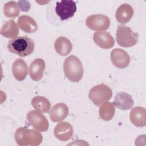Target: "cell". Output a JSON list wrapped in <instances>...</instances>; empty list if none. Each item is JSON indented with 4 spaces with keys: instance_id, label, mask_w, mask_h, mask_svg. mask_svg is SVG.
<instances>
[{
    "instance_id": "1",
    "label": "cell",
    "mask_w": 146,
    "mask_h": 146,
    "mask_svg": "<svg viewBox=\"0 0 146 146\" xmlns=\"http://www.w3.org/2000/svg\"><path fill=\"white\" fill-rule=\"evenodd\" d=\"M7 49L10 52L21 57H25L34 51V43L26 35L17 36L9 41Z\"/></svg>"
},
{
    "instance_id": "2",
    "label": "cell",
    "mask_w": 146,
    "mask_h": 146,
    "mask_svg": "<svg viewBox=\"0 0 146 146\" xmlns=\"http://www.w3.org/2000/svg\"><path fill=\"white\" fill-rule=\"evenodd\" d=\"M14 137L17 144L20 146H38L43 140V136L40 132L25 127L18 128L15 131Z\"/></svg>"
},
{
    "instance_id": "3",
    "label": "cell",
    "mask_w": 146,
    "mask_h": 146,
    "mask_svg": "<svg viewBox=\"0 0 146 146\" xmlns=\"http://www.w3.org/2000/svg\"><path fill=\"white\" fill-rule=\"evenodd\" d=\"M63 70L67 78L73 82H78L83 75V65L80 59L74 55H71L64 60Z\"/></svg>"
},
{
    "instance_id": "4",
    "label": "cell",
    "mask_w": 146,
    "mask_h": 146,
    "mask_svg": "<svg viewBox=\"0 0 146 146\" xmlns=\"http://www.w3.org/2000/svg\"><path fill=\"white\" fill-rule=\"evenodd\" d=\"M139 34L124 25L117 26L116 40L117 44L123 47H130L135 46L138 40Z\"/></svg>"
},
{
    "instance_id": "5",
    "label": "cell",
    "mask_w": 146,
    "mask_h": 146,
    "mask_svg": "<svg viewBox=\"0 0 146 146\" xmlns=\"http://www.w3.org/2000/svg\"><path fill=\"white\" fill-rule=\"evenodd\" d=\"M112 96L111 89L104 84H100L94 86L90 90L88 97L90 100L97 106L109 100Z\"/></svg>"
},
{
    "instance_id": "6",
    "label": "cell",
    "mask_w": 146,
    "mask_h": 146,
    "mask_svg": "<svg viewBox=\"0 0 146 146\" xmlns=\"http://www.w3.org/2000/svg\"><path fill=\"white\" fill-rule=\"evenodd\" d=\"M55 11L60 20H67L72 17L76 11V3L71 0H63L57 2Z\"/></svg>"
},
{
    "instance_id": "7",
    "label": "cell",
    "mask_w": 146,
    "mask_h": 146,
    "mask_svg": "<svg viewBox=\"0 0 146 146\" xmlns=\"http://www.w3.org/2000/svg\"><path fill=\"white\" fill-rule=\"evenodd\" d=\"M87 26L95 31L107 30L110 25V18L103 14H94L88 16L86 19Z\"/></svg>"
},
{
    "instance_id": "8",
    "label": "cell",
    "mask_w": 146,
    "mask_h": 146,
    "mask_svg": "<svg viewBox=\"0 0 146 146\" xmlns=\"http://www.w3.org/2000/svg\"><path fill=\"white\" fill-rule=\"evenodd\" d=\"M27 120L31 125L35 129L40 131H46L49 126L47 118L38 110H32L27 114Z\"/></svg>"
},
{
    "instance_id": "9",
    "label": "cell",
    "mask_w": 146,
    "mask_h": 146,
    "mask_svg": "<svg viewBox=\"0 0 146 146\" xmlns=\"http://www.w3.org/2000/svg\"><path fill=\"white\" fill-rule=\"evenodd\" d=\"M130 56L124 50L115 48L111 52V60L113 64L119 68L127 67L130 62Z\"/></svg>"
},
{
    "instance_id": "10",
    "label": "cell",
    "mask_w": 146,
    "mask_h": 146,
    "mask_svg": "<svg viewBox=\"0 0 146 146\" xmlns=\"http://www.w3.org/2000/svg\"><path fill=\"white\" fill-rule=\"evenodd\" d=\"M73 131V128L70 123L66 121H62L55 126L54 134L58 140L66 141L72 137Z\"/></svg>"
},
{
    "instance_id": "11",
    "label": "cell",
    "mask_w": 146,
    "mask_h": 146,
    "mask_svg": "<svg viewBox=\"0 0 146 146\" xmlns=\"http://www.w3.org/2000/svg\"><path fill=\"white\" fill-rule=\"evenodd\" d=\"M93 39L99 47L104 49L111 48L115 44L113 38L107 31L95 32L93 35Z\"/></svg>"
},
{
    "instance_id": "12",
    "label": "cell",
    "mask_w": 146,
    "mask_h": 146,
    "mask_svg": "<svg viewBox=\"0 0 146 146\" xmlns=\"http://www.w3.org/2000/svg\"><path fill=\"white\" fill-rule=\"evenodd\" d=\"M113 104L120 110H128L133 107L134 102L131 95L124 92H120L116 94Z\"/></svg>"
},
{
    "instance_id": "13",
    "label": "cell",
    "mask_w": 146,
    "mask_h": 146,
    "mask_svg": "<svg viewBox=\"0 0 146 146\" xmlns=\"http://www.w3.org/2000/svg\"><path fill=\"white\" fill-rule=\"evenodd\" d=\"M45 68V62L43 59L37 58L34 60L29 67V74L32 80L39 81L43 78Z\"/></svg>"
},
{
    "instance_id": "14",
    "label": "cell",
    "mask_w": 146,
    "mask_h": 146,
    "mask_svg": "<svg viewBox=\"0 0 146 146\" xmlns=\"http://www.w3.org/2000/svg\"><path fill=\"white\" fill-rule=\"evenodd\" d=\"M68 114V107L63 103L55 104L49 112L50 117L54 122H59L64 120Z\"/></svg>"
},
{
    "instance_id": "15",
    "label": "cell",
    "mask_w": 146,
    "mask_h": 146,
    "mask_svg": "<svg viewBox=\"0 0 146 146\" xmlns=\"http://www.w3.org/2000/svg\"><path fill=\"white\" fill-rule=\"evenodd\" d=\"M129 119L133 125L143 127L146 125V111L141 107H136L130 112Z\"/></svg>"
},
{
    "instance_id": "16",
    "label": "cell",
    "mask_w": 146,
    "mask_h": 146,
    "mask_svg": "<svg viewBox=\"0 0 146 146\" xmlns=\"http://www.w3.org/2000/svg\"><path fill=\"white\" fill-rule=\"evenodd\" d=\"M12 72L17 80H23L28 74V67L25 61L20 58L17 59L13 64Z\"/></svg>"
},
{
    "instance_id": "17",
    "label": "cell",
    "mask_w": 146,
    "mask_h": 146,
    "mask_svg": "<svg viewBox=\"0 0 146 146\" xmlns=\"http://www.w3.org/2000/svg\"><path fill=\"white\" fill-rule=\"evenodd\" d=\"M133 14V9L128 4L121 5L116 12V19L117 21L121 24L128 23L132 18Z\"/></svg>"
},
{
    "instance_id": "18",
    "label": "cell",
    "mask_w": 146,
    "mask_h": 146,
    "mask_svg": "<svg viewBox=\"0 0 146 146\" xmlns=\"http://www.w3.org/2000/svg\"><path fill=\"white\" fill-rule=\"evenodd\" d=\"M18 27L24 32L33 33L38 29V26L35 20L31 17L26 15L20 16L18 19Z\"/></svg>"
},
{
    "instance_id": "19",
    "label": "cell",
    "mask_w": 146,
    "mask_h": 146,
    "mask_svg": "<svg viewBox=\"0 0 146 146\" xmlns=\"http://www.w3.org/2000/svg\"><path fill=\"white\" fill-rule=\"evenodd\" d=\"M54 48L58 54L62 56H66L71 52L72 46L70 40L64 36H60L56 39Z\"/></svg>"
},
{
    "instance_id": "20",
    "label": "cell",
    "mask_w": 146,
    "mask_h": 146,
    "mask_svg": "<svg viewBox=\"0 0 146 146\" xmlns=\"http://www.w3.org/2000/svg\"><path fill=\"white\" fill-rule=\"evenodd\" d=\"M1 34L6 38H14L19 34V28L13 19L6 22L1 27Z\"/></svg>"
},
{
    "instance_id": "21",
    "label": "cell",
    "mask_w": 146,
    "mask_h": 146,
    "mask_svg": "<svg viewBox=\"0 0 146 146\" xmlns=\"http://www.w3.org/2000/svg\"><path fill=\"white\" fill-rule=\"evenodd\" d=\"M31 103L35 109L42 113L48 112L51 107L50 101L43 96H37L34 97L31 100Z\"/></svg>"
},
{
    "instance_id": "22",
    "label": "cell",
    "mask_w": 146,
    "mask_h": 146,
    "mask_svg": "<svg viewBox=\"0 0 146 146\" xmlns=\"http://www.w3.org/2000/svg\"><path fill=\"white\" fill-rule=\"evenodd\" d=\"M115 106L111 102H104L99 108V116L102 119L109 121L112 119L115 115Z\"/></svg>"
},
{
    "instance_id": "23",
    "label": "cell",
    "mask_w": 146,
    "mask_h": 146,
    "mask_svg": "<svg viewBox=\"0 0 146 146\" xmlns=\"http://www.w3.org/2000/svg\"><path fill=\"white\" fill-rule=\"evenodd\" d=\"M3 13L7 17H16L19 14V5L15 1H9L4 5Z\"/></svg>"
}]
</instances>
